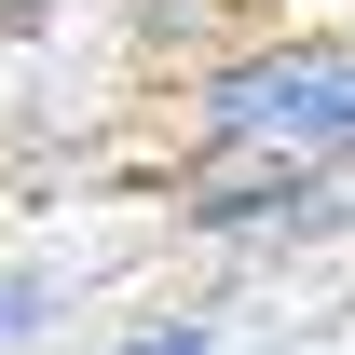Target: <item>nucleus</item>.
I'll use <instances>...</instances> for the list:
<instances>
[{"label":"nucleus","instance_id":"7ed1b4c3","mask_svg":"<svg viewBox=\"0 0 355 355\" xmlns=\"http://www.w3.org/2000/svg\"><path fill=\"white\" fill-rule=\"evenodd\" d=\"M83 355H232V301H219V287L123 301V314H96V342H83Z\"/></svg>","mask_w":355,"mask_h":355},{"label":"nucleus","instance_id":"f03ea898","mask_svg":"<svg viewBox=\"0 0 355 355\" xmlns=\"http://www.w3.org/2000/svg\"><path fill=\"white\" fill-rule=\"evenodd\" d=\"M164 232L219 273H287V260H328L355 246V178H314V164H246V150H191L178 164V205Z\"/></svg>","mask_w":355,"mask_h":355},{"label":"nucleus","instance_id":"20e7f679","mask_svg":"<svg viewBox=\"0 0 355 355\" xmlns=\"http://www.w3.org/2000/svg\"><path fill=\"white\" fill-rule=\"evenodd\" d=\"M69 328H83V273L0 246V355H69Z\"/></svg>","mask_w":355,"mask_h":355},{"label":"nucleus","instance_id":"39448f33","mask_svg":"<svg viewBox=\"0 0 355 355\" xmlns=\"http://www.w3.org/2000/svg\"><path fill=\"white\" fill-rule=\"evenodd\" d=\"M55 14H69V0H0V55H14V42H42Z\"/></svg>","mask_w":355,"mask_h":355},{"label":"nucleus","instance_id":"f257e3e1","mask_svg":"<svg viewBox=\"0 0 355 355\" xmlns=\"http://www.w3.org/2000/svg\"><path fill=\"white\" fill-rule=\"evenodd\" d=\"M178 137L191 150H246V164L355 178V28L232 14L219 42L178 69Z\"/></svg>","mask_w":355,"mask_h":355}]
</instances>
